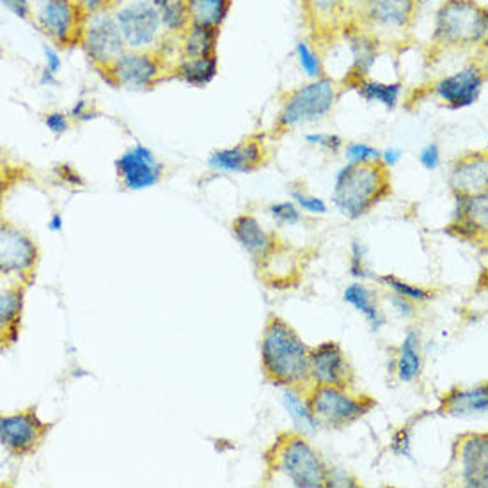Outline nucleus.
Returning <instances> with one entry per match:
<instances>
[{"label":"nucleus","mask_w":488,"mask_h":488,"mask_svg":"<svg viewBox=\"0 0 488 488\" xmlns=\"http://www.w3.org/2000/svg\"><path fill=\"white\" fill-rule=\"evenodd\" d=\"M488 39V5L478 0H444L433 16L432 48L464 52L480 48Z\"/></svg>","instance_id":"1"},{"label":"nucleus","mask_w":488,"mask_h":488,"mask_svg":"<svg viewBox=\"0 0 488 488\" xmlns=\"http://www.w3.org/2000/svg\"><path fill=\"white\" fill-rule=\"evenodd\" d=\"M309 350L300 336L279 316H270L261 341L265 374L275 385H300L309 378Z\"/></svg>","instance_id":"2"},{"label":"nucleus","mask_w":488,"mask_h":488,"mask_svg":"<svg viewBox=\"0 0 488 488\" xmlns=\"http://www.w3.org/2000/svg\"><path fill=\"white\" fill-rule=\"evenodd\" d=\"M391 192L389 169L382 162L347 164L334 176L332 203L347 219L358 221Z\"/></svg>","instance_id":"3"},{"label":"nucleus","mask_w":488,"mask_h":488,"mask_svg":"<svg viewBox=\"0 0 488 488\" xmlns=\"http://www.w3.org/2000/svg\"><path fill=\"white\" fill-rule=\"evenodd\" d=\"M275 471L282 473L297 488L329 487L331 469L325 466L320 453L306 441V435H282L273 446Z\"/></svg>","instance_id":"4"},{"label":"nucleus","mask_w":488,"mask_h":488,"mask_svg":"<svg viewBox=\"0 0 488 488\" xmlns=\"http://www.w3.org/2000/svg\"><path fill=\"white\" fill-rule=\"evenodd\" d=\"M338 97V86L329 77H320L300 86L286 98L277 116V130H293L324 120L334 109Z\"/></svg>","instance_id":"5"},{"label":"nucleus","mask_w":488,"mask_h":488,"mask_svg":"<svg viewBox=\"0 0 488 488\" xmlns=\"http://www.w3.org/2000/svg\"><path fill=\"white\" fill-rule=\"evenodd\" d=\"M307 403L318 423L329 428H345L365 417L374 407L369 396H354L334 385H315Z\"/></svg>","instance_id":"6"},{"label":"nucleus","mask_w":488,"mask_h":488,"mask_svg":"<svg viewBox=\"0 0 488 488\" xmlns=\"http://www.w3.org/2000/svg\"><path fill=\"white\" fill-rule=\"evenodd\" d=\"M113 14L130 50L151 46L164 27L155 0H122Z\"/></svg>","instance_id":"7"},{"label":"nucleus","mask_w":488,"mask_h":488,"mask_svg":"<svg viewBox=\"0 0 488 488\" xmlns=\"http://www.w3.org/2000/svg\"><path fill=\"white\" fill-rule=\"evenodd\" d=\"M485 84L484 70L475 59L460 70L435 80L432 84V95L450 111H462L480 100Z\"/></svg>","instance_id":"8"},{"label":"nucleus","mask_w":488,"mask_h":488,"mask_svg":"<svg viewBox=\"0 0 488 488\" xmlns=\"http://www.w3.org/2000/svg\"><path fill=\"white\" fill-rule=\"evenodd\" d=\"M80 39L88 57L105 70L126 52V43L122 39L116 18L114 14H109L105 11L89 14L86 25L82 27Z\"/></svg>","instance_id":"9"},{"label":"nucleus","mask_w":488,"mask_h":488,"mask_svg":"<svg viewBox=\"0 0 488 488\" xmlns=\"http://www.w3.org/2000/svg\"><path fill=\"white\" fill-rule=\"evenodd\" d=\"M451 466L459 485L488 488V432H469L457 437Z\"/></svg>","instance_id":"10"},{"label":"nucleus","mask_w":488,"mask_h":488,"mask_svg":"<svg viewBox=\"0 0 488 488\" xmlns=\"http://www.w3.org/2000/svg\"><path fill=\"white\" fill-rule=\"evenodd\" d=\"M79 7L72 0H30V14L36 25L52 41L70 43L79 38Z\"/></svg>","instance_id":"11"},{"label":"nucleus","mask_w":488,"mask_h":488,"mask_svg":"<svg viewBox=\"0 0 488 488\" xmlns=\"http://www.w3.org/2000/svg\"><path fill=\"white\" fill-rule=\"evenodd\" d=\"M46 433L48 425H45L34 410L4 416L0 421V442L11 455L21 457L36 451Z\"/></svg>","instance_id":"12"},{"label":"nucleus","mask_w":488,"mask_h":488,"mask_svg":"<svg viewBox=\"0 0 488 488\" xmlns=\"http://www.w3.org/2000/svg\"><path fill=\"white\" fill-rule=\"evenodd\" d=\"M309 378L316 385L349 389L354 383V369L336 341H325L309 350Z\"/></svg>","instance_id":"13"},{"label":"nucleus","mask_w":488,"mask_h":488,"mask_svg":"<svg viewBox=\"0 0 488 488\" xmlns=\"http://www.w3.org/2000/svg\"><path fill=\"white\" fill-rule=\"evenodd\" d=\"M450 230L469 242L488 244V189L469 198H455Z\"/></svg>","instance_id":"14"},{"label":"nucleus","mask_w":488,"mask_h":488,"mask_svg":"<svg viewBox=\"0 0 488 488\" xmlns=\"http://www.w3.org/2000/svg\"><path fill=\"white\" fill-rule=\"evenodd\" d=\"M116 171L122 187L128 190H144L155 187L162 178V165L153 151L142 144L126 149L116 160Z\"/></svg>","instance_id":"15"},{"label":"nucleus","mask_w":488,"mask_h":488,"mask_svg":"<svg viewBox=\"0 0 488 488\" xmlns=\"http://www.w3.org/2000/svg\"><path fill=\"white\" fill-rule=\"evenodd\" d=\"M453 196L469 198L488 189V149L469 151L457 156L448 172Z\"/></svg>","instance_id":"16"},{"label":"nucleus","mask_w":488,"mask_h":488,"mask_svg":"<svg viewBox=\"0 0 488 488\" xmlns=\"http://www.w3.org/2000/svg\"><path fill=\"white\" fill-rule=\"evenodd\" d=\"M107 72L122 88L144 89L158 79L160 68L153 55L142 50H126L107 68Z\"/></svg>","instance_id":"17"},{"label":"nucleus","mask_w":488,"mask_h":488,"mask_svg":"<svg viewBox=\"0 0 488 488\" xmlns=\"http://www.w3.org/2000/svg\"><path fill=\"white\" fill-rule=\"evenodd\" d=\"M417 11V0H365V14L373 30L403 32L407 30Z\"/></svg>","instance_id":"18"},{"label":"nucleus","mask_w":488,"mask_h":488,"mask_svg":"<svg viewBox=\"0 0 488 488\" xmlns=\"http://www.w3.org/2000/svg\"><path fill=\"white\" fill-rule=\"evenodd\" d=\"M441 414L451 417H480L488 414V380L473 387H453L441 400Z\"/></svg>","instance_id":"19"},{"label":"nucleus","mask_w":488,"mask_h":488,"mask_svg":"<svg viewBox=\"0 0 488 488\" xmlns=\"http://www.w3.org/2000/svg\"><path fill=\"white\" fill-rule=\"evenodd\" d=\"M36 245L21 231L11 226H2L0 231V268L4 273L27 272L36 261Z\"/></svg>","instance_id":"20"},{"label":"nucleus","mask_w":488,"mask_h":488,"mask_svg":"<svg viewBox=\"0 0 488 488\" xmlns=\"http://www.w3.org/2000/svg\"><path fill=\"white\" fill-rule=\"evenodd\" d=\"M263 160V149L256 140H245L228 149H221L210 155L208 165L221 172H250L259 167Z\"/></svg>","instance_id":"21"},{"label":"nucleus","mask_w":488,"mask_h":488,"mask_svg":"<svg viewBox=\"0 0 488 488\" xmlns=\"http://www.w3.org/2000/svg\"><path fill=\"white\" fill-rule=\"evenodd\" d=\"M396 378L403 383L416 382L423 373V345L419 331H408L398 349L394 361Z\"/></svg>","instance_id":"22"},{"label":"nucleus","mask_w":488,"mask_h":488,"mask_svg":"<svg viewBox=\"0 0 488 488\" xmlns=\"http://www.w3.org/2000/svg\"><path fill=\"white\" fill-rule=\"evenodd\" d=\"M343 300L347 304H350L359 315H363V318L366 320L367 325L371 327V331L376 332V331H380L387 324L385 315L376 306L373 291L367 286H365L363 282H352V284H349L345 288V291H343Z\"/></svg>","instance_id":"23"},{"label":"nucleus","mask_w":488,"mask_h":488,"mask_svg":"<svg viewBox=\"0 0 488 488\" xmlns=\"http://www.w3.org/2000/svg\"><path fill=\"white\" fill-rule=\"evenodd\" d=\"M349 50L352 55V70H350V84L354 80L365 79L369 75L371 68L378 59V43L373 36L356 32L349 36Z\"/></svg>","instance_id":"24"},{"label":"nucleus","mask_w":488,"mask_h":488,"mask_svg":"<svg viewBox=\"0 0 488 488\" xmlns=\"http://www.w3.org/2000/svg\"><path fill=\"white\" fill-rule=\"evenodd\" d=\"M358 95L366 100L369 104H380L385 109L392 111L400 105L401 102V93H403V84L401 82H382V80H373V79H359L350 84Z\"/></svg>","instance_id":"25"},{"label":"nucleus","mask_w":488,"mask_h":488,"mask_svg":"<svg viewBox=\"0 0 488 488\" xmlns=\"http://www.w3.org/2000/svg\"><path fill=\"white\" fill-rule=\"evenodd\" d=\"M233 235L239 240V244L254 256L266 254L273 245L272 239L266 235V231L259 226V223L247 214L240 215L233 223Z\"/></svg>","instance_id":"26"},{"label":"nucleus","mask_w":488,"mask_h":488,"mask_svg":"<svg viewBox=\"0 0 488 488\" xmlns=\"http://www.w3.org/2000/svg\"><path fill=\"white\" fill-rule=\"evenodd\" d=\"M231 0H187L190 25L219 29L226 20Z\"/></svg>","instance_id":"27"},{"label":"nucleus","mask_w":488,"mask_h":488,"mask_svg":"<svg viewBox=\"0 0 488 488\" xmlns=\"http://www.w3.org/2000/svg\"><path fill=\"white\" fill-rule=\"evenodd\" d=\"M282 403H284V407L288 410V416L291 417L295 428L302 435H313V433H316L320 423L315 417L309 403L304 401L302 396L297 391H293L291 387H288L282 392Z\"/></svg>","instance_id":"28"},{"label":"nucleus","mask_w":488,"mask_h":488,"mask_svg":"<svg viewBox=\"0 0 488 488\" xmlns=\"http://www.w3.org/2000/svg\"><path fill=\"white\" fill-rule=\"evenodd\" d=\"M178 73L187 84L203 88L217 75V57L215 54L203 57H185L178 66Z\"/></svg>","instance_id":"29"},{"label":"nucleus","mask_w":488,"mask_h":488,"mask_svg":"<svg viewBox=\"0 0 488 488\" xmlns=\"http://www.w3.org/2000/svg\"><path fill=\"white\" fill-rule=\"evenodd\" d=\"M215 43H217V29L203 27V25H190V30L187 32V38L183 43L185 57L214 55Z\"/></svg>","instance_id":"30"},{"label":"nucleus","mask_w":488,"mask_h":488,"mask_svg":"<svg viewBox=\"0 0 488 488\" xmlns=\"http://www.w3.org/2000/svg\"><path fill=\"white\" fill-rule=\"evenodd\" d=\"M20 311H21V290H7L2 291L0 297V325H2V336L5 331H11V343L16 340L18 334V320H20Z\"/></svg>","instance_id":"31"},{"label":"nucleus","mask_w":488,"mask_h":488,"mask_svg":"<svg viewBox=\"0 0 488 488\" xmlns=\"http://www.w3.org/2000/svg\"><path fill=\"white\" fill-rule=\"evenodd\" d=\"M155 4L160 11L162 25L167 32L183 30L190 21L187 0H155Z\"/></svg>","instance_id":"32"},{"label":"nucleus","mask_w":488,"mask_h":488,"mask_svg":"<svg viewBox=\"0 0 488 488\" xmlns=\"http://www.w3.org/2000/svg\"><path fill=\"white\" fill-rule=\"evenodd\" d=\"M380 282L383 286H387L392 293L400 295V297H405L416 304H425V302H430L433 299V293L423 286H417V284H412V282H407L396 275H382L380 277Z\"/></svg>","instance_id":"33"},{"label":"nucleus","mask_w":488,"mask_h":488,"mask_svg":"<svg viewBox=\"0 0 488 488\" xmlns=\"http://www.w3.org/2000/svg\"><path fill=\"white\" fill-rule=\"evenodd\" d=\"M295 57L299 61V66H300L302 73L307 79L316 80V79L324 77L322 59H320V55L315 52V48L307 41H299L295 45Z\"/></svg>","instance_id":"34"},{"label":"nucleus","mask_w":488,"mask_h":488,"mask_svg":"<svg viewBox=\"0 0 488 488\" xmlns=\"http://www.w3.org/2000/svg\"><path fill=\"white\" fill-rule=\"evenodd\" d=\"M311 16L320 21H331L347 9L349 0H304Z\"/></svg>","instance_id":"35"},{"label":"nucleus","mask_w":488,"mask_h":488,"mask_svg":"<svg viewBox=\"0 0 488 488\" xmlns=\"http://www.w3.org/2000/svg\"><path fill=\"white\" fill-rule=\"evenodd\" d=\"M382 151L367 142H350L345 146L347 164H373L380 162Z\"/></svg>","instance_id":"36"},{"label":"nucleus","mask_w":488,"mask_h":488,"mask_svg":"<svg viewBox=\"0 0 488 488\" xmlns=\"http://www.w3.org/2000/svg\"><path fill=\"white\" fill-rule=\"evenodd\" d=\"M290 196H291V199H293V203L300 208V210H304V212H307V214H311V215H324V214H327V205H325V201L322 199V198H316V196H311V194H307L306 190H302V189H291L290 190Z\"/></svg>","instance_id":"37"},{"label":"nucleus","mask_w":488,"mask_h":488,"mask_svg":"<svg viewBox=\"0 0 488 488\" xmlns=\"http://www.w3.org/2000/svg\"><path fill=\"white\" fill-rule=\"evenodd\" d=\"M306 142L311 146H316L329 153H340L345 149V140L340 135L334 133H324V131H313L306 135Z\"/></svg>","instance_id":"38"},{"label":"nucleus","mask_w":488,"mask_h":488,"mask_svg":"<svg viewBox=\"0 0 488 488\" xmlns=\"http://www.w3.org/2000/svg\"><path fill=\"white\" fill-rule=\"evenodd\" d=\"M270 214L272 217L279 223V224H286V226H295L300 223V208L291 203V201H284V203H275L270 206Z\"/></svg>","instance_id":"39"},{"label":"nucleus","mask_w":488,"mask_h":488,"mask_svg":"<svg viewBox=\"0 0 488 488\" xmlns=\"http://www.w3.org/2000/svg\"><path fill=\"white\" fill-rule=\"evenodd\" d=\"M350 273L358 279H367L373 273L369 272L366 266V247L361 240L352 242V250H350Z\"/></svg>","instance_id":"40"},{"label":"nucleus","mask_w":488,"mask_h":488,"mask_svg":"<svg viewBox=\"0 0 488 488\" xmlns=\"http://www.w3.org/2000/svg\"><path fill=\"white\" fill-rule=\"evenodd\" d=\"M419 164L426 169V171H437L441 167L442 162V153H441V146L437 142H428L421 151H419Z\"/></svg>","instance_id":"41"},{"label":"nucleus","mask_w":488,"mask_h":488,"mask_svg":"<svg viewBox=\"0 0 488 488\" xmlns=\"http://www.w3.org/2000/svg\"><path fill=\"white\" fill-rule=\"evenodd\" d=\"M391 450L398 455V457H405L410 459L412 457V432L408 428H401L394 433L392 442H391Z\"/></svg>","instance_id":"42"},{"label":"nucleus","mask_w":488,"mask_h":488,"mask_svg":"<svg viewBox=\"0 0 488 488\" xmlns=\"http://www.w3.org/2000/svg\"><path fill=\"white\" fill-rule=\"evenodd\" d=\"M389 302L392 306V309L403 316V318H414L416 316V302L405 299V297H400L396 293H391L389 297Z\"/></svg>","instance_id":"43"},{"label":"nucleus","mask_w":488,"mask_h":488,"mask_svg":"<svg viewBox=\"0 0 488 488\" xmlns=\"http://www.w3.org/2000/svg\"><path fill=\"white\" fill-rule=\"evenodd\" d=\"M43 57H45V70L52 75H57L59 70L63 68V61L59 54L50 45H43Z\"/></svg>","instance_id":"44"},{"label":"nucleus","mask_w":488,"mask_h":488,"mask_svg":"<svg viewBox=\"0 0 488 488\" xmlns=\"http://www.w3.org/2000/svg\"><path fill=\"white\" fill-rule=\"evenodd\" d=\"M45 124L52 133L61 135V133H64L68 130V118L63 113H50L45 118Z\"/></svg>","instance_id":"45"},{"label":"nucleus","mask_w":488,"mask_h":488,"mask_svg":"<svg viewBox=\"0 0 488 488\" xmlns=\"http://www.w3.org/2000/svg\"><path fill=\"white\" fill-rule=\"evenodd\" d=\"M2 5L18 18H27L30 14V0H2Z\"/></svg>","instance_id":"46"},{"label":"nucleus","mask_w":488,"mask_h":488,"mask_svg":"<svg viewBox=\"0 0 488 488\" xmlns=\"http://www.w3.org/2000/svg\"><path fill=\"white\" fill-rule=\"evenodd\" d=\"M401 156H403V151H401L400 147L391 146V147H387V149H383V151H382L380 162H382V164H383L387 169H392L394 165H398V164H400Z\"/></svg>","instance_id":"47"},{"label":"nucleus","mask_w":488,"mask_h":488,"mask_svg":"<svg viewBox=\"0 0 488 488\" xmlns=\"http://www.w3.org/2000/svg\"><path fill=\"white\" fill-rule=\"evenodd\" d=\"M107 2H109V0H79L80 7H82L88 14H95V13L102 11V9L105 7Z\"/></svg>","instance_id":"48"},{"label":"nucleus","mask_w":488,"mask_h":488,"mask_svg":"<svg viewBox=\"0 0 488 488\" xmlns=\"http://www.w3.org/2000/svg\"><path fill=\"white\" fill-rule=\"evenodd\" d=\"M476 63L482 66V70H484V75H485V79H487L488 82V39L480 46V48H476Z\"/></svg>","instance_id":"49"},{"label":"nucleus","mask_w":488,"mask_h":488,"mask_svg":"<svg viewBox=\"0 0 488 488\" xmlns=\"http://www.w3.org/2000/svg\"><path fill=\"white\" fill-rule=\"evenodd\" d=\"M72 116L77 118V120H84V122L93 118V114H89V111H88V102L86 100L77 102V105L72 109Z\"/></svg>","instance_id":"50"},{"label":"nucleus","mask_w":488,"mask_h":488,"mask_svg":"<svg viewBox=\"0 0 488 488\" xmlns=\"http://www.w3.org/2000/svg\"><path fill=\"white\" fill-rule=\"evenodd\" d=\"M48 228H50L52 231H61V230H63V217H61L59 214H54L52 219L48 221Z\"/></svg>","instance_id":"51"},{"label":"nucleus","mask_w":488,"mask_h":488,"mask_svg":"<svg viewBox=\"0 0 488 488\" xmlns=\"http://www.w3.org/2000/svg\"><path fill=\"white\" fill-rule=\"evenodd\" d=\"M480 284H484L485 288H488V266L485 268V272H484V275H482V279H480Z\"/></svg>","instance_id":"52"}]
</instances>
